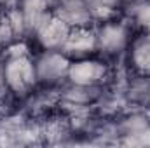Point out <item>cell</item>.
<instances>
[{"mask_svg":"<svg viewBox=\"0 0 150 148\" xmlns=\"http://www.w3.org/2000/svg\"><path fill=\"white\" fill-rule=\"evenodd\" d=\"M96 33V51L103 56H119L131 44V30L122 21H105L98 23L94 28Z\"/></svg>","mask_w":150,"mask_h":148,"instance_id":"cell-2","label":"cell"},{"mask_svg":"<svg viewBox=\"0 0 150 148\" xmlns=\"http://www.w3.org/2000/svg\"><path fill=\"white\" fill-rule=\"evenodd\" d=\"M19 7V0H0V11H11Z\"/></svg>","mask_w":150,"mask_h":148,"instance_id":"cell-13","label":"cell"},{"mask_svg":"<svg viewBox=\"0 0 150 148\" xmlns=\"http://www.w3.org/2000/svg\"><path fill=\"white\" fill-rule=\"evenodd\" d=\"M37 80L42 85H56L68 78V70L72 61L61 52V51H47L42 49V52L33 58Z\"/></svg>","mask_w":150,"mask_h":148,"instance_id":"cell-3","label":"cell"},{"mask_svg":"<svg viewBox=\"0 0 150 148\" xmlns=\"http://www.w3.org/2000/svg\"><path fill=\"white\" fill-rule=\"evenodd\" d=\"M94 23H105L117 19L124 4L120 0H86Z\"/></svg>","mask_w":150,"mask_h":148,"instance_id":"cell-10","label":"cell"},{"mask_svg":"<svg viewBox=\"0 0 150 148\" xmlns=\"http://www.w3.org/2000/svg\"><path fill=\"white\" fill-rule=\"evenodd\" d=\"M61 52L70 59H84L91 58L96 51V33L93 26H84V28H72L70 35L67 38L65 45L61 47Z\"/></svg>","mask_w":150,"mask_h":148,"instance_id":"cell-5","label":"cell"},{"mask_svg":"<svg viewBox=\"0 0 150 148\" xmlns=\"http://www.w3.org/2000/svg\"><path fill=\"white\" fill-rule=\"evenodd\" d=\"M124 14L140 30L150 32V0H133L126 4Z\"/></svg>","mask_w":150,"mask_h":148,"instance_id":"cell-11","label":"cell"},{"mask_svg":"<svg viewBox=\"0 0 150 148\" xmlns=\"http://www.w3.org/2000/svg\"><path fill=\"white\" fill-rule=\"evenodd\" d=\"M0 21H2V11H0Z\"/></svg>","mask_w":150,"mask_h":148,"instance_id":"cell-16","label":"cell"},{"mask_svg":"<svg viewBox=\"0 0 150 148\" xmlns=\"http://www.w3.org/2000/svg\"><path fill=\"white\" fill-rule=\"evenodd\" d=\"M70 26L67 23H63L59 18H56L52 14V18L44 25V28L38 32L35 38H37L38 45L42 49L47 51H61V47L65 45L67 38L70 35Z\"/></svg>","mask_w":150,"mask_h":148,"instance_id":"cell-8","label":"cell"},{"mask_svg":"<svg viewBox=\"0 0 150 148\" xmlns=\"http://www.w3.org/2000/svg\"><path fill=\"white\" fill-rule=\"evenodd\" d=\"M52 4L54 0H19V11L23 12L28 37H35L52 18Z\"/></svg>","mask_w":150,"mask_h":148,"instance_id":"cell-7","label":"cell"},{"mask_svg":"<svg viewBox=\"0 0 150 148\" xmlns=\"http://www.w3.org/2000/svg\"><path fill=\"white\" fill-rule=\"evenodd\" d=\"M52 14L70 28L93 26V16L86 0H54Z\"/></svg>","mask_w":150,"mask_h":148,"instance_id":"cell-6","label":"cell"},{"mask_svg":"<svg viewBox=\"0 0 150 148\" xmlns=\"http://www.w3.org/2000/svg\"><path fill=\"white\" fill-rule=\"evenodd\" d=\"M4 89H7V85H5V77H4V63H0V92Z\"/></svg>","mask_w":150,"mask_h":148,"instance_id":"cell-14","label":"cell"},{"mask_svg":"<svg viewBox=\"0 0 150 148\" xmlns=\"http://www.w3.org/2000/svg\"><path fill=\"white\" fill-rule=\"evenodd\" d=\"M129 63L140 75H150V32H143L129 44Z\"/></svg>","mask_w":150,"mask_h":148,"instance_id":"cell-9","label":"cell"},{"mask_svg":"<svg viewBox=\"0 0 150 148\" xmlns=\"http://www.w3.org/2000/svg\"><path fill=\"white\" fill-rule=\"evenodd\" d=\"M100 87H91V85H77V84H70V87H67L63 91V99L80 105V103H89L98 96Z\"/></svg>","mask_w":150,"mask_h":148,"instance_id":"cell-12","label":"cell"},{"mask_svg":"<svg viewBox=\"0 0 150 148\" xmlns=\"http://www.w3.org/2000/svg\"><path fill=\"white\" fill-rule=\"evenodd\" d=\"M120 2H122V4L126 5V4H129V2H133V0H120Z\"/></svg>","mask_w":150,"mask_h":148,"instance_id":"cell-15","label":"cell"},{"mask_svg":"<svg viewBox=\"0 0 150 148\" xmlns=\"http://www.w3.org/2000/svg\"><path fill=\"white\" fill-rule=\"evenodd\" d=\"M4 77L7 89L19 98L28 96L38 84L33 58L21 40L5 47Z\"/></svg>","mask_w":150,"mask_h":148,"instance_id":"cell-1","label":"cell"},{"mask_svg":"<svg viewBox=\"0 0 150 148\" xmlns=\"http://www.w3.org/2000/svg\"><path fill=\"white\" fill-rule=\"evenodd\" d=\"M108 77V66L103 61L84 58L72 61L70 70H68V80L70 84L77 85H91V87H100Z\"/></svg>","mask_w":150,"mask_h":148,"instance_id":"cell-4","label":"cell"}]
</instances>
